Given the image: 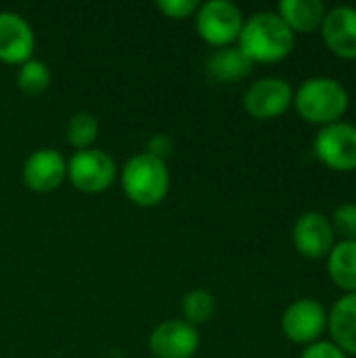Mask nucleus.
I'll list each match as a JSON object with an SVG mask.
<instances>
[{
  "instance_id": "14",
  "label": "nucleus",
  "mask_w": 356,
  "mask_h": 358,
  "mask_svg": "<svg viewBox=\"0 0 356 358\" xmlns=\"http://www.w3.org/2000/svg\"><path fill=\"white\" fill-rule=\"evenodd\" d=\"M327 327L334 344L344 355L356 357V294L342 296L327 315Z\"/></svg>"
},
{
  "instance_id": "21",
  "label": "nucleus",
  "mask_w": 356,
  "mask_h": 358,
  "mask_svg": "<svg viewBox=\"0 0 356 358\" xmlns=\"http://www.w3.org/2000/svg\"><path fill=\"white\" fill-rule=\"evenodd\" d=\"M329 222L334 233L342 235V241H356V203H342Z\"/></svg>"
},
{
  "instance_id": "13",
  "label": "nucleus",
  "mask_w": 356,
  "mask_h": 358,
  "mask_svg": "<svg viewBox=\"0 0 356 358\" xmlns=\"http://www.w3.org/2000/svg\"><path fill=\"white\" fill-rule=\"evenodd\" d=\"M321 36L325 46L342 57L356 59V8L355 6H336L325 13L321 23Z\"/></svg>"
},
{
  "instance_id": "17",
  "label": "nucleus",
  "mask_w": 356,
  "mask_h": 358,
  "mask_svg": "<svg viewBox=\"0 0 356 358\" xmlns=\"http://www.w3.org/2000/svg\"><path fill=\"white\" fill-rule=\"evenodd\" d=\"M327 273L346 294H356V241H340L327 254Z\"/></svg>"
},
{
  "instance_id": "10",
  "label": "nucleus",
  "mask_w": 356,
  "mask_h": 358,
  "mask_svg": "<svg viewBox=\"0 0 356 358\" xmlns=\"http://www.w3.org/2000/svg\"><path fill=\"white\" fill-rule=\"evenodd\" d=\"M21 176L29 191L50 193L59 189L67 178V162L59 151L44 147L27 155Z\"/></svg>"
},
{
  "instance_id": "18",
  "label": "nucleus",
  "mask_w": 356,
  "mask_h": 358,
  "mask_svg": "<svg viewBox=\"0 0 356 358\" xmlns=\"http://www.w3.org/2000/svg\"><path fill=\"white\" fill-rule=\"evenodd\" d=\"M180 313L183 321H187L193 327L208 323L216 313V298L208 289H191L180 300Z\"/></svg>"
},
{
  "instance_id": "2",
  "label": "nucleus",
  "mask_w": 356,
  "mask_h": 358,
  "mask_svg": "<svg viewBox=\"0 0 356 358\" xmlns=\"http://www.w3.org/2000/svg\"><path fill=\"white\" fill-rule=\"evenodd\" d=\"M296 111L304 122L329 126L348 111V90L334 78L317 76L304 80L294 92Z\"/></svg>"
},
{
  "instance_id": "1",
  "label": "nucleus",
  "mask_w": 356,
  "mask_h": 358,
  "mask_svg": "<svg viewBox=\"0 0 356 358\" xmlns=\"http://www.w3.org/2000/svg\"><path fill=\"white\" fill-rule=\"evenodd\" d=\"M296 42V34L271 10H262L243 21L237 46L252 63H277L285 59Z\"/></svg>"
},
{
  "instance_id": "11",
  "label": "nucleus",
  "mask_w": 356,
  "mask_h": 358,
  "mask_svg": "<svg viewBox=\"0 0 356 358\" xmlns=\"http://www.w3.org/2000/svg\"><path fill=\"white\" fill-rule=\"evenodd\" d=\"M292 241L304 258L319 260L327 256L332 248L336 245V233L325 214L304 212L294 224Z\"/></svg>"
},
{
  "instance_id": "22",
  "label": "nucleus",
  "mask_w": 356,
  "mask_h": 358,
  "mask_svg": "<svg viewBox=\"0 0 356 358\" xmlns=\"http://www.w3.org/2000/svg\"><path fill=\"white\" fill-rule=\"evenodd\" d=\"M157 8L172 19H187V17H195L199 2L197 0H159Z\"/></svg>"
},
{
  "instance_id": "15",
  "label": "nucleus",
  "mask_w": 356,
  "mask_h": 358,
  "mask_svg": "<svg viewBox=\"0 0 356 358\" xmlns=\"http://www.w3.org/2000/svg\"><path fill=\"white\" fill-rule=\"evenodd\" d=\"M327 6L321 0H281L277 15L296 34H308L321 27Z\"/></svg>"
},
{
  "instance_id": "3",
  "label": "nucleus",
  "mask_w": 356,
  "mask_h": 358,
  "mask_svg": "<svg viewBox=\"0 0 356 358\" xmlns=\"http://www.w3.org/2000/svg\"><path fill=\"white\" fill-rule=\"evenodd\" d=\"M120 178L126 197L141 208L157 206L170 189V172L166 162L147 151L132 155L124 164Z\"/></svg>"
},
{
  "instance_id": "12",
  "label": "nucleus",
  "mask_w": 356,
  "mask_h": 358,
  "mask_svg": "<svg viewBox=\"0 0 356 358\" xmlns=\"http://www.w3.org/2000/svg\"><path fill=\"white\" fill-rule=\"evenodd\" d=\"M36 36L25 17L13 10H0V61L21 65L31 59Z\"/></svg>"
},
{
  "instance_id": "4",
  "label": "nucleus",
  "mask_w": 356,
  "mask_h": 358,
  "mask_svg": "<svg viewBox=\"0 0 356 358\" xmlns=\"http://www.w3.org/2000/svg\"><path fill=\"white\" fill-rule=\"evenodd\" d=\"M243 15L231 0H208L195 13V29L204 42L216 48L233 46L243 27Z\"/></svg>"
},
{
  "instance_id": "20",
  "label": "nucleus",
  "mask_w": 356,
  "mask_h": 358,
  "mask_svg": "<svg viewBox=\"0 0 356 358\" xmlns=\"http://www.w3.org/2000/svg\"><path fill=\"white\" fill-rule=\"evenodd\" d=\"M50 84V71L46 67L44 61L40 59H27L25 63L19 65L17 71V86L25 92V94H42Z\"/></svg>"
},
{
  "instance_id": "7",
  "label": "nucleus",
  "mask_w": 356,
  "mask_h": 358,
  "mask_svg": "<svg viewBox=\"0 0 356 358\" xmlns=\"http://www.w3.org/2000/svg\"><path fill=\"white\" fill-rule=\"evenodd\" d=\"M283 336L294 344H313L319 342L327 329V310L321 302L313 298H302L292 302L281 319Z\"/></svg>"
},
{
  "instance_id": "5",
  "label": "nucleus",
  "mask_w": 356,
  "mask_h": 358,
  "mask_svg": "<svg viewBox=\"0 0 356 358\" xmlns=\"http://www.w3.org/2000/svg\"><path fill=\"white\" fill-rule=\"evenodd\" d=\"M118 176L113 157L103 149L76 151L67 162V178L82 193H103Z\"/></svg>"
},
{
  "instance_id": "19",
  "label": "nucleus",
  "mask_w": 356,
  "mask_h": 358,
  "mask_svg": "<svg viewBox=\"0 0 356 358\" xmlns=\"http://www.w3.org/2000/svg\"><path fill=\"white\" fill-rule=\"evenodd\" d=\"M97 136H99V120L92 113L78 111L69 117L67 128H65V138L73 149L78 151L90 149Z\"/></svg>"
},
{
  "instance_id": "24",
  "label": "nucleus",
  "mask_w": 356,
  "mask_h": 358,
  "mask_svg": "<svg viewBox=\"0 0 356 358\" xmlns=\"http://www.w3.org/2000/svg\"><path fill=\"white\" fill-rule=\"evenodd\" d=\"M147 153H151V155H155V157H159V159L166 162V155L172 153V143H170V138L164 136V134L153 136V138L147 143Z\"/></svg>"
},
{
  "instance_id": "6",
  "label": "nucleus",
  "mask_w": 356,
  "mask_h": 358,
  "mask_svg": "<svg viewBox=\"0 0 356 358\" xmlns=\"http://www.w3.org/2000/svg\"><path fill=\"white\" fill-rule=\"evenodd\" d=\"M317 159L336 172L356 170V126L348 122H334L323 126L313 143Z\"/></svg>"
},
{
  "instance_id": "23",
  "label": "nucleus",
  "mask_w": 356,
  "mask_h": 358,
  "mask_svg": "<svg viewBox=\"0 0 356 358\" xmlns=\"http://www.w3.org/2000/svg\"><path fill=\"white\" fill-rule=\"evenodd\" d=\"M300 358H348L334 342H313L304 348Z\"/></svg>"
},
{
  "instance_id": "16",
  "label": "nucleus",
  "mask_w": 356,
  "mask_h": 358,
  "mask_svg": "<svg viewBox=\"0 0 356 358\" xmlns=\"http://www.w3.org/2000/svg\"><path fill=\"white\" fill-rule=\"evenodd\" d=\"M252 61L243 55L239 46H225L216 48L208 57V73L218 82H237L243 80L252 71Z\"/></svg>"
},
{
  "instance_id": "8",
  "label": "nucleus",
  "mask_w": 356,
  "mask_h": 358,
  "mask_svg": "<svg viewBox=\"0 0 356 358\" xmlns=\"http://www.w3.org/2000/svg\"><path fill=\"white\" fill-rule=\"evenodd\" d=\"M294 88L283 78H260L243 94L245 111L256 120H273L290 109Z\"/></svg>"
},
{
  "instance_id": "9",
  "label": "nucleus",
  "mask_w": 356,
  "mask_h": 358,
  "mask_svg": "<svg viewBox=\"0 0 356 358\" xmlns=\"http://www.w3.org/2000/svg\"><path fill=\"white\" fill-rule=\"evenodd\" d=\"M199 348V331L183 319L159 323L149 336V350L155 358H191Z\"/></svg>"
}]
</instances>
